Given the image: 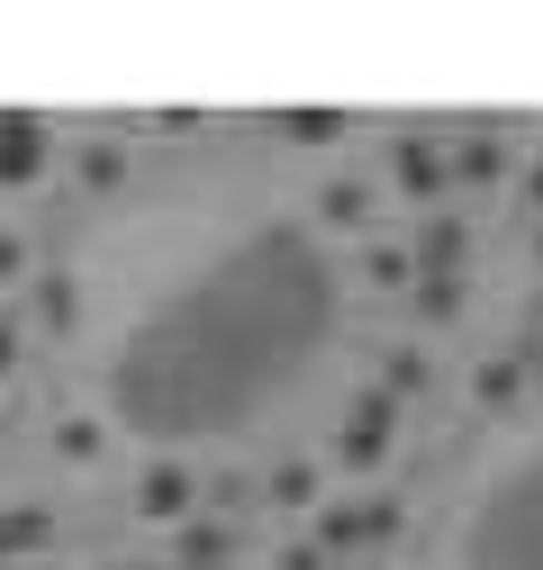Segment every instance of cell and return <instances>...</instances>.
Instances as JSON below:
<instances>
[{
    "label": "cell",
    "instance_id": "obj_1",
    "mask_svg": "<svg viewBox=\"0 0 543 570\" xmlns=\"http://www.w3.org/2000/svg\"><path fill=\"white\" fill-rule=\"evenodd\" d=\"M398 534V508L372 498V508H326L317 517V552H363V543H389Z\"/></svg>",
    "mask_w": 543,
    "mask_h": 570
},
{
    "label": "cell",
    "instance_id": "obj_2",
    "mask_svg": "<svg viewBox=\"0 0 543 570\" xmlns=\"http://www.w3.org/2000/svg\"><path fill=\"white\" fill-rule=\"evenodd\" d=\"M46 173V118L37 109H0V181H37Z\"/></svg>",
    "mask_w": 543,
    "mask_h": 570
},
{
    "label": "cell",
    "instance_id": "obj_3",
    "mask_svg": "<svg viewBox=\"0 0 543 570\" xmlns=\"http://www.w3.org/2000/svg\"><path fill=\"white\" fill-rule=\"evenodd\" d=\"M389 425H398V399H389V390L354 399V416H345V462H354V471H372V462L389 453Z\"/></svg>",
    "mask_w": 543,
    "mask_h": 570
},
{
    "label": "cell",
    "instance_id": "obj_4",
    "mask_svg": "<svg viewBox=\"0 0 543 570\" xmlns=\"http://www.w3.org/2000/svg\"><path fill=\"white\" fill-rule=\"evenodd\" d=\"M398 181H407V199H444V146L435 136H398Z\"/></svg>",
    "mask_w": 543,
    "mask_h": 570
},
{
    "label": "cell",
    "instance_id": "obj_5",
    "mask_svg": "<svg viewBox=\"0 0 543 570\" xmlns=\"http://www.w3.org/2000/svg\"><path fill=\"white\" fill-rule=\"evenodd\" d=\"M190 498H199V489H190V471H172V462H155L146 480H136V508L164 517V525H172V517H190Z\"/></svg>",
    "mask_w": 543,
    "mask_h": 570
},
{
    "label": "cell",
    "instance_id": "obj_6",
    "mask_svg": "<svg viewBox=\"0 0 543 570\" xmlns=\"http://www.w3.org/2000/svg\"><path fill=\"white\" fill-rule=\"evenodd\" d=\"M444 173L453 181H498L507 173V146H498V136H462V146L444 155Z\"/></svg>",
    "mask_w": 543,
    "mask_h": 570
},
{
    "label": "cell",
    "instance_id": "obj_7",
    "mask_svg": "<svg viewBox=\"0 0 543 570\" xmlns=\"http://www.w3.org/2000/svg\"><path fill=\"white\" fill-rule=\"evenodd\" d=\"M471 254V236H462V218H426V236H417V272H453Z\"/></svg>",
    "mask_w": 543,
    "mask_h": 570
},
{
    "label": "cell",
    "instance_id": "obj_8",
    "mask_svg": "<svg viewBox=\"0 0 543 570\" xmlns=\"http://www.w3.org/2000/svg\"><path fill=\"white\" fill-rule=\"evenodd\" d=\"M227 543H236V534H227L218 517H190V525H181V570H218Z\"/></svg>",
    "mask_w": 543,
    "mask_h": 570
},
{
    "label": "cell",
    "instance_id": "obj_9",
    "mask_svg": "<svg viewBox=\"0 0 543 570\" xmlns=\"http://www.w3.org/2000/svg\"><path fill=\"white\" fill-rule=\"evenodd\" d=\"M272 127H282V136H299V146H326V136L345 127V109H317V100H308V109H282Z\"/></svg>",
    "mask_w": 543,
    "mask_h": 570
},
{
    "label": "cell",
    "instance_id": "obj_10",
    "mask_svg": "<svg viewBox=\"0 0 543 570\" xmlns=\"http://www.w3.org/2000/svg\"><path fill=\"white\" fill-rule=\"evenodd\" d=\"M417 317H435V326L462 317V272H426V281H417Z\"/></svg>",
    "mask_w": 543,
    "mask_h": 570
},
{
    "label": "cell",
    "instance_id": "obj_11",
    "mask_svg": "<svg viewBox=\"0 0 543 570\" xmlns=\"http://www.w3.org/2000/svg\"><path fill=\"white\" fill-rule=\"evenodd\" d=\"M317 218H326V227H363V218H372V190H363V181H335V190L317 199Z\"/></svg>",
    "mask_w": 543,
    "mask_h": 570
},
{
    "label": "cell",
    "instance_id": "obj_12",
    "mask_svg": "<svg viewBox=\"0 0 543 570\" xmlns=\"http://www.w3.org/2000/svg\"><path fill=\"white\" fill-rule=\"evenodd\" d=\"M263 498H272V508H317V471H308V462L272 471V489H263Z\"/></svg>",
    "mask_w": 543,
    "mask_h": 570
},
{
    "label": "cell",
    "instance_id": "obj_13",
    "mask_svg": "<svg viewBox=\"0 0 543 570\" xmlns=\"http://www.w3.org/2000/svg\"><path fill=\"white\" fill-rule=\"evenodd\" d=\"M73 308H82V299H73V281L46 272V281H37V317H46V326H73Z\"/></svg>",
    "mask_w": 543,
    "mask_h": 570
},
{
    "label": "cell",
    "instance_id": "obj_14",
    "mask_svg": "<svg viewBox=\"0 0 543 570\" xmlns=\"http://www.w3.org/2000/svg\"><path fill=\"white\" fill-rule=\"evenodd\" d=\"M55 444L73 453V462H91V453H100V425H91V416H63V425H55Z\"/></svg>",
    "mask_w": 543,
    "mask_h": 570
},
{
    "label": "cell",
    "instance_id": "obj_15",
    "mask_svg": "<svg viewBox=\"0 0 543 570\" xmlns=\"http://www.w3.org/2000/svg\"><path fill=\"white\" fill-rule=\"evenodd\" d=\"M389 399H407V390H426V353H389V381H381Z\"/></svg>",
    "mask_w": 543,
    "mask_h": 570
},
{
    "label": "cell",
    "instance_id": "obj_16",
    "mask_svg": "<svg viewBox=\"0 0 543 570\" xmlns=\"http://www.w3.org/2000/svg\"><path fill=\"white\" fill-rule=\"evenodd\" d=\"M254 498H263V489H254V480H236V471H227V480H209V508H218V517L254 508Z\"/></svg>",
    "mask_w": 543,
    "mask_h": 570
},
{
    "label": "cell",
    "instance_id": "obj_17",
    "mask_svg": "<svg viewBox=\"0 0 543 570\" xmlns=\"http://www.w3.org/2000/svg\"><path fill=\"white\" fill-rule=\"evenodd\" d=\"M363 272H372V281H381V291H398V281H407V272H417V263H407V254H398V245H372V263H363Z\"/></svg>",
    "mask_w": 543,
    "mask_h": 570
},
{
    "label": "cell",
    "instance_id": "obj_18",
    "mask_svg": "<svg viewBox=\"0 0 543 570\" xmlns=\"http://www.w3.org/2000/svg\"><path fill=\"white\" fill-rule=\"evenodd\" d=\"M516 372H525V363H490V372H481V399L507 407V399H516Z\"/></svg>",
    "mask_w": 543,
    "mask_h": 570
},
{
    "label": "cell",
    "instance_id": "obj_19",
    "mask_svg": "<svg viewBox=\"0 0 543 570\" xmlns=\"http://www.w3.org/2000/svg\"><path fill=\"white\" fill-rule=\"evenodd\" d=\"M46 534H55V525H46V508H19V517H10V543H19V552H37Z\"/></svg>",
    "mask_w": 543,
    "mask_h": 570
},
{
    "label": "cell",
    "instance_id": "obj_20",
    "mask_svg": "<svg viewBox=\"0 0 543 570\" xmlns=\"http://www.w3.org/2000/svg\"><path fill=\"white\" fill-rule=\"evenodd\" d=\"M82 181L109 190V181H118V146H91V155H82Z\"/></svg>",
    "mask_w": 543,
    "mask_h": 570
},
{
    "label": "cell",
    "instance_id": "obj_21",
    "mask_svg": "<svg viewBox=\"0 0 543 570\" xmlns=\"http://www.w3.org/2000/svg\"><path fill=\"white\" fill-rule=\"evenodd\" d=\"M272 570H326V552H317V543H290L282 561H272Z\"/></svg>",
    "mask_w": 543,
    "mask_h": 570
},
{
    "label": "cell",
    "instance_id": "obj_22",
    "mask_svg": "<svg viewBox=\"0 0 543 570\" xmlns=\"http://www.w3.org/2000/svg\"><path fill=\"white\" fill-rule=\"evenodd\" d=\"M19 272H28V245H19V236H0V281H19Z\"/></svg>",
    "mask_w": 543,
    "mask_h": 570
},
{
    "label": "cell",
    "instance_id": "obj_23",
    "mask_svg": "<svg viewBox=\"0 0 543 570\" xmlns=\"http://www.w3.org/2000/svg\"><path fill=\"white\" fill-rule=\"evenodd\" d=\"M10 353H19V335H10V326H0V372H10Z\"/></svg>",
    "mask_w": 543,
    "mask_h": 570
},
{
    "label": "cell",
    "instance_id": "obj_24",
    "mask_svg": "<svg viewBox=\"0 0 543 570\" xmlns=\"http://www.w3.org/2000/svg\"><path fill=\"white\" fill-rule=\"evenodd\" d=\"M525 190H534V208H543V164H534V173H525Z\"/></svg>",
    "mask_w": 543,
    "mask_h": 570
},
{
    "label": "cell",
    "instance_id": "obj_25",
    "mask_svg": "<svg viewBox=\"0 0 543 570\" xmlns=\"http://www.w3.org/2000/svg\"><path fill=\"white\" fill-rule=\"evenodd\" d=\"M10 552H19V543H10V517H0V561H10Z\"/></svg>",
    "mask_w": 543,
    "mask_h": 570
},
{
    "label": "cell",
    "instance_id": "obj_26",
    "mask_svg": "<svg viewBox=\"0 0 543 570\" xmlns=\"http://www.w3.org/2000/svg\"><path fill=\"white\" fill-rule=\"evenodd\" d=\"M354 570H381V561H354Z\"/></svg>",
    "mask_w": 543,
    "mask_h": 570
}]
</instances>
